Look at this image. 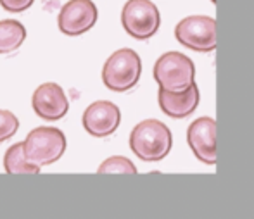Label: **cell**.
Segmentation results:
<instances>
[{
	"label": "cell",
	"instance_id": "cell-10",
	"mask_svg": "<svg viewBox=\"0 0 254 219\" xmlns=\"http://www.w3.org/2000/svg\"><path fill=\"white\" fill-rule=\"evenodd\" d=\"M33 110L38 117H44L47 121H57L64 117L69 109L64 90L57 83H44L40 85L33 93Z\"/></svg>",
	"mask_w": 254,
	"mask_h": 219
},
{
	"label": "cell",
	"instance_id": "cell-15",
	"mask_svg": "<svg viewBox=\"0 0 254 219\" xmlns=\"http://www.w3.org/2000/svg\"><path fill=\"white\" fill-rule=\"evenodd\" d=\"M17 130H19V121H17L16 114L0 109V142L12 138Z\"/></svg>",
	"mask_w": 254,
	"mask_h": 219
},
{
	"label": "cell",
	"instance_id": "cell-3",
	"mask_svg": "<svg viewBox=\"0 0 254 219\" xmlns=\"http://www.w3.org/2000/svg\"><path fill=\"white\" fill-rule=\"evenodd\" d=\"M24 156L31 164L42 167L54 164L63 157L66 150V136L52 126H40L28 133L23 142Z\"/></svg>",
	"mask_w": 254,
	"mask_h": 219
},
{
	"label": "cell",
	"instance_id": "cell-17",
	"mask_svg": "<svg viewBox=\"0 0 254 219\" xmlns=\"http://www.w3.org/2000/svg\"><path fill=\"white\" fill-rule=\"evenodd\" d=\"M211 2H213V3H216V0H211Z\"/></svg>",
	"mask_w": 254,
	"mask_h": 219
},
{
	"label": "cell",
	"instance_id": "cell-8",
	"mask_svg": "<svg viewBox=\"0 0 254 219\" xmlns=\"http://www.w3.org/2000/svg\"><path fill=\"white\" fill-rule=\"evenodd\" d=\"M187 142L194 156L204 164H216V121L213 117H199L189 126Z\"/></svg>",
	"mask_w": 254,
	"mask_h": 219
},
{
	"label": "cell",
	"instance_id": "cell-14",
	"mask_svg": "<svg viewBox=\"0 0 254 219\" xmlns=\"http://www.w3.org/2000/svg\"><path fill=\"white\" fill-rule=\"evenodd\" d=\"M97 174H137V167L127 157H109L99 166Z\"/></svg>",
	"mask_w": 254,
	"mask_h": 219
},
{
	"label": "cell",
	"instance_id": "cell-2",
	"mask_svg": "<svg viewBox=\"0 0 254 219\" xmlns=\"http://www.w3.org/2000/svg\"><path fill=\"white\" fill-rule=\"evenodd\" d=\"M142 73L140 57L131 49H120L106 60L102 81L113 92H128L138 83Z\"/></svg>",
	"mask_w": 254,
	"mask_h": 219
},
{
	"label": "cell",
	"instance_id": "cell-9",
	"mask_svg": "<svg viewBox=\"0 0 254 219\" xmlns=\"http://www.w3.org/2000/svg\"><path fill=\"white\" fill-rule=\"evenodd\" d=\"M83 128L92 136H109L118 130L121 123L120 107L107 100L94 102L85 109L83 112Z\"/></svg>",
	"mask_w": 254,
	"mask_h": 219
},
{
	"label": "cell",
	"instance_id": "cell-6",
	"mask_svg": "<svg viewBox=\"0 0 254 219\" xmlns=\"http://www.w3.org/2000/svg\"><path fill=\"white\" fill-rule=\"evenodd\" d=\"M175 37L190 50L213 52L216 49V21L209 16L184 17L175 28Z\"/></svg>",
	"mask_w": 254,
	"mask_h": 219
},
{
	"label": "cell",
	"instance_id": "cell-12",
	"mask_svg": "<svg viewBox=\"0 0 254 219\" xmlns=\"http://www.w3.org/2000/svg\"><path fill=\"white\" fill-rule=\"evenodd\" d=\"M26 40V30L16 19L0 21V54L14 52Z\"/></svg>",
	"mask_w": 254,
	"mask_h": 219
},
{
	"label": "cell",
	"instance_id": "cell-11",
	"mask_svg": "<svg viewBox=\"0 0 254 219\" xmlns=\"http://www.w3.org/2000/svg\"><path fill=\"white\" fill-rule=\"evenodd\" d=\"M199 106V88L195 83L184 92H168L159 88V107L166 116L170 117H187L197 109Z\"/></svg>",
	"mask_w": 254,
	"mask_h": 219
},
{
	"label": "cell",
	"instance_id": "cell-4",
	"mask_svg": "<svg viewBox=\"0 0 254 219\" xmlns=\"http://www.w3.org/2000/svg\"><path fill=\"white\" fill-rule=\"evenodd\" d=\"M195 67L187 55L180 52H166L154 66V78L159 87L168 92H184L194 83Z\"/></svg>",
	"mask_w": 254,
	"mask_h": 219
},
{
	"label": "cell",
	"instance_id": "cell-1",
	"mask_svg": "<svg viewBox=\"0 0 254 219\" xmlns=\"http://www.w3.org/2000/svg\"><path fill=\"white\" fill-rule=\"evenodd\" d=\"M173 136L170 128L157 119H145L133 128L130 135V149L142 161L156 163L170 154Z\"/></svg>",
	"mask_w": 254,
	"mask_h": 219
},
{
	"label": "cell",
	"instance_id": "cell-16",
	"mask_svg": "<svg viewBox=\"0 0 254 219\" xmlns=\"http://www.w3.org/2000/svg\"><path fill=\"white\" fill-rule=\"evenodd\" d=\"M35 0H0V5L9 12H23L30 9Z\"/></svg>",
	"mask_w": 254,
	"mask_h": 219
},
{
	"label": "cell",
	"instance_id": "cell-13",
	"mask_svg": "<svg viewBox=\"0 0 254 219\" xmlns=\"http://www.w3.org/2000/svg\"><path fill=\"white\" fill-rule=\"evenodd\" d=\"M3 167L9 174H38L40 167L31 164L24 156L23 142L12 145L3 157Z\"/></svg>",
	"mask_w": 254,
	"mask_h": 219
},
{
	"label": "cell",
	"instance_id": "cell-7",
	"mask_svg": "<svg viewBox=\"0 0 254 219\" xmlns=\"http://www.w3.org/2000/svg\"><path fill=\"white\" fill-rule=\"evenodd\" d=\"M97 7L92 0H69L57 16L59 30L67 37H78L92 30L97 23Z\"/></svg>",
	"mask_w": 254,
	"mask_h": 219
},
{
	"label": "cell",
	"instance_id": "cell-5",
	"mask_svg": "<svg viewBox=\"0 0 254 219\" xmlns=\"http://www.w3.org/2000/svg\"><path fill=\"white\" fill-rule=\"evenodd\" d=\"M121 23L130 37L147 40L161 26V16L151 0H128L121 12Z\"/></svg>",
	"mask_w": 254,
	"mask_h": 219
}]
</instances>
